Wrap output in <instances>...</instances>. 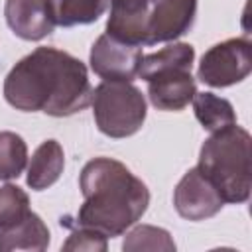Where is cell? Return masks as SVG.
I'll return each mask as SVG.
<instances>
[{
	"mask_svg": "<svg viewBox=\"0 0 252 252\" xmlns=\"http://www.w3.org/2000/svg\"><path fill=\"white\" fill-rule=\"evenodd\" d=\"M93 87L81 59L55 47H37L4 79V98L24 112L71 116L91 104Z\"/></svg>",
	"mask_w": 252,
	"mask_h": 252,
	"instance_id": "cell-1",
	"label": "cell"
},
{
	"mask_svg": "<svg viewBox=\"0 0 252 252\" xmlns=\"http://www.w3.org/2000/svg\"><path fill=\"white\" fill-rule=\"evenodd\" d=\"M83 205L77 226L93 228L106 238L120 236L142 219L150 205V191L122 161L94 158L85 163L79 177Z\"/></svg>",
	"mask_w": 252,
	"mask_h": 252,
	"instance_id": "cell-2",
	"label": "cell"
},
{
	"mask_svg": "<svg viewBox=\"0 0 252 252\" xmlns=\"http://www.w3.org/2000/svg\"><path fill=\"white\" fill-rule=\"evenodd\" d=\"M250 134L238 124L211 132L199 152V171L215 185L224 203H246L252 189Z\"/></svg>",
	"mask_w": 252,
	"mask_h": 252,
	"instance_id": "cell-3",
	"label": "cell"
},
{
	"mask_svg": "<svg viewBox=\"0 0 252 252\" xmlns=\"http://www.w3.org/2000/svg\"><path fill=\"white\" fill-rule=\"evenodd\" d=\"M193 59L195 49L189 43H171L142 57L138 77L148 83L150 102L158 110H183L193 100Z\"/></svg>",
	"mask_w": 252,
	"mask_h": 252,
	"instance_id": "cell-4",
	"label": "cell"
},
{
	"mask_svg": "<svg viewBox=\"0 0 252 252\" xmlns=\"http://www.w3.org/2000/svg\"><path fill=\"white\" fill-rule=\"evenodd\" d=\"M96 128L110 138L136 134L146 120V98L130 81H102L91 96Z\"/></svg>",
	"mask_w": 252,
	"mask_h": 252,
	"instance_id": "cell-5",
	"label": "cell"
},
{
	"mask_svg": "<svg viewBox=\"0 0 252 252\" xmlns=\"http://www.w3.org/2000/svg\"><path fill=\"white\" fill-rule=\"evenodd\" d=\"M252 45L246 37H230L209 47L199 63V79L215 89L230 87L248 77Z\"/></svg>",
	"mask_w": 252,
	"mask_h": 252,
	"instance_id": "cell-6",
	"label": "cell"
},
{
	"mask_svg": "<svg viewBox=\"0 0 252 252\" xmlns=\"http://www.w3.org/2000/svg\"><path fill=\"white\" fill-rule=\"evenodd\" d=\"M142 47L124 43L108 33L96 37L91 47V69L104 81H130L138 75L142 63Z\"/></svg>",
	"mask_w": 252,
	"mask_h": 252,
	"instance_id": "cell-7",
	"label": "cell"
},
{
	"mask_svg": "<svg viewBox=\"0 0 252 252\" xmlns=\"http://www.w3.org/2000/svg\"><path fill=\"white\" fill-rule=\"evenodd\" d=\"M173 205L179 217L187 220H205L215 217L222 209L224 201L199 167H191L173 191Z\"/></svg>",
	"mask_w": 252,
	"mask_h": 252,
	"instance_id": "cell-8",
	"label": "cell"
},
{
	"mask_svg": "<svg viewBox=\"0 0 252 252\" xmlns=\"http://www.w3.org/2000/svg\"><path fill=\"white\" fill-rule=\"evenodd\" d=\"M197 0H158L148 16L146 45L173 41L195 22Z\"/></svg>",
	"mask_w": 252,
	"mask_h": 252,
	"instance_id": "cell-9",
	"label": "cell"
},
{
	"mask_svg": "<svg viewBox=\"0 0 252 252\" xmlns=\"http://www.w3.org/2000/svg\"><path fill=\"white\" fill-rule=\"evenodd\" d=\"M156 2L158 0H110L106 33L130 45H146L148 16Z\"/></svg>",
	"mask_w": 252,
	"mask_h": 252,
	"instance_id": "cell-10",
	"label": "cell"
},
{
	"mask_svg": "<svg viewBox=\"0 0 252 252\" xmlns=\"http://www.w3.org/2000/svg\"><path fill=\"white\" fill-rule=\"evenodd\" d=\"M4 16L8 28L26 41H39L55 28L47 0H6Z\"/></svg>",
	"mask_w": 252,
	"mask_h": 252,
	"instance_id": "cell-11",
	"label": "cell"
},
{
	"mask_svg": "<svg viewBox=\"0 0 252 252\" xmlns=\"http://www.w3.org/2000/svg\"><path fill=\"white\" fill-rule=\"evenodd\" d=\"M49 246V228L39 215L30 211L22 220L0 228V252L32 250L41 252Z\"/></svg>",
	"mask_w": 252,
	"mask_h": 252,
	"instance_id": "cell-12",
	"label": "cell"
},
{
	"mask_svg": "<svg viewBox=\"0 0 252 252\" xmlns=\"http://www.w3.org/2000/svg\"><path fill=\"white\" fill-rule=\"evenodd\" d=\"M63 165H65V154L61 144L57 140H45L35 148L28 163L26 181L33 191H43L61 177Z\"/></svg>",
	"mask_w": 252,
	"mask_h": 252,
	"instance_id": "cell-13",
	"label": "cell"
},
{
	"mask_svg": "<svg viewBox=\"0 0 252 252\" xmlns=\"http://www.w3.org/2000/svg\"><path fill=\"white\" fill-rule=\"evenodd\" d=\"M108 0H47L55 26L71 28L96 22L106 12Z\"/></svg>",
	"mask_w": 252,
	"mask_h": 252,
	"instance_id": "cell-14",
	"label": "cell"
},
{
	"mask_svg": "<svg viewBox=\"0 0 252 252\" xmlns=\"http://www.w3.org/2000/svg\"><path fill=\"white\" fill-rule=\"evenodd\" d=\"M191 102H193L197 120L209 132H217L230 124H236L234 108L222 96H217L213 93H195Z\"/></svg>",
	"mask_w": 252,
	"mask_h": 252,
	"instance_id": "cell-15",
	"label": "cell"
},
{
	"mask_svg": "<svg viewBox=\"0 0 252 252\" xmlns=\"http://www.w3.org/2000/svg\"><path fill=\"white\" fill-rule=\"evenodd\" d=\"M28 163V146L16 132H0V181L20 177Z\"/></svg>",
	"mask_w": 252,
	"mask_h": 252,
	"instance_id": "cell-16",
	"label": "cell"
},
{
	"mask_svg": "<svg viewBox=\"0 0 252 252\" xmlns=\"http://www.w3.org/2000/svg\"><path fill=\"white\" fill-rule=\"evenodd\" d=\"M122 250L140 252V250H175V242L165 228L152 224H140L130 230L122 242Z\"/></svg>",
	"mask_w": 252,
	"mask_h": 252,
	"instance_id": "cell-17",
	"label": "cell"
},
{
	"mask_svg": "<svg viewBox=\"0 0 252 252\" xmlns=\"http://www.w3.org/2000/svg\"><path fill=\"white\" fill-rule=\"evenodd\" d=\"M30 211V199L24 189L10 183L0 187V228L22 220Z\"/></svg>",
	"mask_w": 252,
	"mask_h": 252,
	"instance_id": "cell-18",
	"label": "cell"
},
{
	"mask_svg": "<svg viewBox=\"0 0 252 252\" xmlns=\"http://www.w3.org/2000/svg\"><path fill=\"white\" fill-rule=\"evenodd\" d=\"M63 250H87V252H104L106 250V236L87 228V226H77L69 238L63 244Z\"/></svg>",
	"mask_w": 252,
	"mask_h": 252,
	"instance_id": "cell-19",
	"label": "cell"
}]
</instances>
